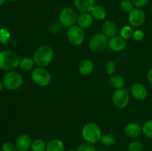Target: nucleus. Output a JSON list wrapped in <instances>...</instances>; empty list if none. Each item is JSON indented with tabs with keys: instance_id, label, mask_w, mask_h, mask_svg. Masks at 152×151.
<instances>
[{
	"instance_id": "1",
	"label": "nucleus",
	"mask_w": 152,
	"mask_h": 151,
	"mask_svg": "<svg viewBox=\"0 0 152 151\" xmlns=\"http://www.w3.org/2000/svg\"><path fill=\"white\" fill-rule=\"evenodd\" d=\"M53 50L48 45H42L37 47L34 54L35 65L40 68L48 66L53 59Z\"/></svg>"
},
{
	"instance_id": "2",
	"label": "nucleus",
	"mask_w": 152,
	"mask_h": 151,
	"mask_svg": "<svg viewBox=\"0 0 152 151\" xmlns=\"http://www.w3.org/2000/svg\"><path fill=\"white\" fill-rule=\"evenodd\" d=\"M82 136L85 141L91 144H96L100 141L102 132L99 125L94 122H88L82 130Z\"/></svg>"
},
{
	"instance_id": "3",
	"label": "nucleus",
	"mask_w": 152,
	"mask_h": 151,
	"mask_svg": "<svg viewBox=\"0 0 152 151\" xmlns=\"http://www.w3.org/2000/svg\"><path fill=\"white\" fill-rule=\"evenodd\" d=\"M19 56L12 50H3L0 52V68L2 70H12L19 66Z\"/></svg>"
},
{
	"instance_id": "4",
	"label": "nucleus",
	"mask_w": 152,
	"mask_h": 151,
	"mask_svg": "<svg viewBox=\"0 0 152 151\" xmlns=\"http://www.w3.org/2000/svg\"><path fill=\"white\" fill-rule=\"evenodd\" d=\"M4 88L9 90L19 89L23 84V77L16 71H10L4 75L2 80Z\"/></svg>"
},
{
	"instance_id": "5",
	"label": "nucleus",
	"mask_w": 152,
	"mask_h": 151,
	"mask_svg": "<svg viewBox=\"0 0 152 151\" xmlns=\"http://www.w3.org/2000/svg\"><path fill=\"white\" fill-rule=\"evenodd\" d=\"M31 78L37 85L46 87L51 81V75L45 68L38 67L31 72Z\"/></svg>"
},
{
	"instance_id": "6",
	"label": "nucleus",
	"mask_w": 152,
	"mask_h": 151,
	"mask_svg": "<svg viewBox=\"0 0 152 151\" xmlns=\"http://www.w3.org/2000/svg\"><path fill=\"white\" fill-rule=\"evenodd\" d=\"M77 18L78 15L75 10L71 7H65L59 13V20L62 26L69 28L77 22Z\"/></svg>"
},
{
	"instance_id": "7",
	"label": "nucleus",
	"mask_w": 152,
	"mask_h": 151,
	"mask_svg": "<svg viewBox=\"0 0 152 151\" xmlns=\"http://www.w3.org/2000/svg\"><path fill=\"white\" fill-rule=\"evenodd\" d=\"M67 38L72 45L77 46L83 42L85 38V33L82 28L78 25L70 27L67 31Z\"/></svg>"
},
{
	"instance_id": "8",
	"label": "nucleus",
	"mask_w": 152,
	"mask_h": 151,
	"mask_svg": "<svg viewBox=\"0 0 152 151\" xmlns=\"http://www.w3.org/2000/svg\"><path fill=\"white\" fill-rule=\"evenodd\" d=\"M108 38L103 33H96L94 36L89 42V48L94 53L103 51L108 44Z\"/></svg>"
},
{
	"instance_id": "9",
	"label": "nucleus",
	"mask_w": 152,
	"mask_h": 151,
	"mask_svg": "<svg viewBox=\"0 0 152 151\" xmlns=\"http://www.w3.org/2000/svg\"><path fill=\"white\" fill-rule=\"evenodd\" d=\"M112 102L118 108H124L129 102V94L125 88L117 89L112 95Z\"/></svg>"
},
{
	"instance_id": "10",
	"label": "nucleus",
	"mask_w": 152,
	"mask_h": 151,
	"mask_svg": "<svg viewBox=\"0 0 152 151\" xmlns=\"http://www.w3.org/2000/svg\"><path fill=\"white\" fill-rule=\"evenodd\" d=\"M145 19H146V16L145 12L142 9L136 7L129 13V21L132 26L137 28L142 26L145 23Z\"/></svg>"
},
{
	"instance_id": "11",
	"label": "nucleus",
	"mask_w": 152,
	"mask_h": 151,
	"mask_svg": "<svg viewBox=\"0 0 152 151\" xmlns=\"http://www.w3.org/2000/svg\"><path fill=\"white\" fill-rule=\"evenodd\" d=\"M131 92L133 97L138 101L144 100L148 96V90L146 87L140 83L134 84L131 88Z\"/></svg>"
},
{
	"instance_id": "12",
	"label": "nucleus",
	"mask_w": 152,
	"mask_h": 151,
	"mask_svg": "<svg viewBox=\"0 0 152 151\" xmlns=\"http://www.w3.org/2000/svg\"><path fill=\"white\" fill-rule=\"evenodd\" d=\"M108 46L113 51H122L126 47V39H124L122 36H115L108 40Z\"/></svg>"
},
{
	"instance_id": "13",
	"label": "nucleus",
	"mask_w": 152,
	"mask_h": 151,
	"mask_svg": "<svg viewBox=\"0 0 152 151\" xmlns=\"http://www.w3.org/2000/svg\"><path fill=\"white\" fill-rule=\"evenodd\" d=\"M31 138L27 134H22L17 138L16 141V147L18 151H28L31 149L32 144Z\"/></svg>"
},
{
	"instance_id": "14",
	"label": "nucleus",
	"mask_w": 152,
	"mask_h": 151,
	"mask_svg": "<svg viewBox=\"0 0 152 151\" xmlns=\"http://www.w3.org/2000/svg\"><path fill=\"white\" fill-rule=\"evenodd\" d=\"M126 136L129 138H137L142 133V129L140 124L137 123H131L126 125L124 130Z\"/></svg>"
},
{
	"instance_id": "15",
	"label": "nucleus",
	"mask_w": 152,
	"mask_h": 151,
	"mask_svg": "<svg viewBox=\"0 0 152 151\" xmlns=\"http://www.w3.org/2000/svg\"><path fill=\"white\" fill-rule=\"evenodd\" d=\"M74 5L82 13H89L94 7V0H74Z\"/></svg>"
},
{
	"instance_id": "16",
	"label": "nucleus",
	"mask_w": 152,
	"mask_h": 151,
	"mask_svg": "<svg viewBox=\"0 0 152 151\" xmlns=\"http://www.w3.org/2000/svg\"><path fill=\"white\" fill-rule=\"evenodd\" d=\"M102 33L106 36L108 38V37L111 38V37H114L117 35L118 29H117L116 24L113 22L112 21H106L102 25Z\"/></svg>"
},
{
	"instance_id": "17",
	"label": "nucleus",
	"mask_w": 152,
	"mask_h": 151,
	"mask_svg": "<svg viewBox=\"0 0 152 151\" xmlns=\"http://www.w3.org/2000/svg\"><path fill=\"white\" fill-rule=\"evenodd\" d=\"M93 16L89 13H80L77 18V24L78 26L83 29L90 28L93 24Z\"/></svg>"
},
{
	"instance_id": "18",
	"label": "nucleus",
	"mask_w": 152,
	"mask_h": 151,
	"mask_svg": "<svg viewBox=\"0 0 152 151\" xmlns=\"http://www.w3.org/2000/svg\"><path fill=\"white\" fill-rule=\"evenodd\" d=\"M94 63L90 59H83L80 62L78 66L79 72L83 76H88L93 72Z\"/></svg>"
},
{
	"instance_id": "19",
	"label": "nucleus",
	"mask_w": 152,
	"mask_h": 151,
	"mask_svg": "<svg viewBox=\"0 0 152 151\" xmlns=\"http://www.w3.org/2000/svg\"><path fill=\"white\" fill-rule=\"evenodd\" d=\"M45 151H65L63 142L59 139H53L48 143Z\"/></svg>"
},
{
	"instance_id": "20",
	"label": "nucleus",
	"mask_w": 152,
	"mask_h": 151,
	"mask_svg": "<svg viewBox=\"0 0 152 151\" xmlns=\"http://www.w3.org/2000/svg\"><path fill=\"white\" fill-rule=\"evenodd\" d=\"M91 14L93 16L94 19L96 20H102L106 17L107 12L102 6L94 5L91 11Z\"/></svg>"
},
{
	"instance_id": "21",
	"label": "nucleus",
	"mask_w": 152,
	"mask_h": 151,
	"mask_svg": "<svg viewBox=\"0 0 152 151\" xmlns=\"http://www.w3.org/2000/svg\"><path fill=\"white\" fill-rule=\"evenodd\" d=\"M34 65H35V62H34V59L31 57H25L20 59L19 66L22 70L29 71L34 68Z\"/></svg>"
},
{
	"instance_id": "22",
	"label": "nucleus",
	"mask_w": 152,
	"mask_h": 151,
	"mask_svg": "<svg viewBox=\"0 0 152 151\" xmlns=\"http://www.w3.org/2000/svg\"><path fill=\"white\" fill-rule=\"evenodd\" d=\"M110 84L115 89H121L123 88L126 83H125V80L121 76L115 75L112 76L110 78Z\"/></svg>"
},
{
	"instance_id": "23",
	"label": "nucleus",
	"mask_w": 152,
	"mask_h": 151,
	"mask_svg": "<svg viewBox=\"0 0 152 151\" xmlns=\"http://www.w3.org/2000/svg\"><path fill=\"white\" fill-rule=\"evenodd\" d=\"M46 147L47 145L42 139H37L32 142L31 149L32 151H45Z\"/></svg>"
},
{
	"instance_id": "24",
	"label": "nucleus",
	"mask_w": 152,
	"mask_h": 151,
	"mask_svg": "<svg viewBox=\"0 0 152 151\" xmlns=\"http://www.w3.org/2000/svg\"><path fill=\"white\" fill-rule=\"evenodd\" d=\"M100 142H102V144L105 146L107 147H111L113 146L114 144L116 143V139L112 134H110V133H107V134L103 135L102 136L100 139Z\"/></svg>"
},
{
	"instance_id": "25",
	"label": "nucleus",
	"mask_w": 152,
	"mask_h": 151,
	"mask_svg": "<svg viewBox=\"0 0 152 151\" xmlns=\"http://www.w3.org/2000/svg\"><path fill=\"white\" fill-rule=\"evenodd\" d=\"M133 30L132 27L129 25H125L120 30V36L123 37L124 39H129L133 36Z\"/></svg>"
},
{
	"instance_id": "26",
	"label": "nucleus",
	"mask_w": 152,
	"mask_h": 151,
	"mask_svg": "<svg viewBox=\"0 0 152 151\" xmlns=\"http://www.w3.org/2000/svg\"><path fill=\"white\" fill-rule=\"evenodd\" d=\"M10 40V33L5 28L0 30V42L2 44H7Z\"/></svg>"
},
{
	"instance_id": "27",
	"label": "nucleus",
	"mask_w": 152,
	"mask_h": 151,
	"mask_svg": "<svg viewBox=\"0 0 152 151\" xmlns=\"http://www.w3.org/2000/svg\"><path fill=\"white\" fill-rule=\"evenodd\" d=\"M142 133L146 137L152 138V120H148L144 123L142 127Z\"/></svg>"
},
{
	"instance_id": "28",
	"label": "nucleus",
	"mask_w": 152,
	"mask_h": 151,
	"mask_svg": "<svg viewBox=\"0 0 152 151\" xmlns=\"http://www.w3.org/2000/svg\"><path fill=\"white\" fill-rule=\"evenodd\" d=\"M129 151H142L144 148L143 144L140 141H134L129 144Z\"/></svg>"
},
{
	"instance_id": "29",
	"label": "nucleus",
	"mask_w": 152,
	"mask_h": 151,
	"mask_svg": "<svg viewBox=\"0 0 152 151\" xmlns=\"http://www.w3.org/2000/svg\"><path fill=\"white\" fill-rule=\"evenodd\" d=\"M77 151H96V149L94 144L86 142L80 144L77 147Z\"/></svg>"
},
{
	"instance_id": "30",
	"label": "nucleus",
	"mask_w": 152,
	"mask_h": 151,
	"mask_svg": "<svg viewBox=\"0 0 152 151\" xmlns=\"http://www.w3.org/2000/svg\"><path fill=\"white\" fill-rule=\"evenodd\" d=\"M134 4L132 1L130 0H123L120 4V7H121L122 10L126 13H130L132 10L134 9Z\"/></svg>"
},
{
	"instance_id": "31",
	"label": "nucleus",
	"mask_w": 152,
	"mask_h": 151,
	"mask_svg": "<svg viewBox=\"0 0 152 151\" xmlns=\"http://www.w3.org/2000/svg\"><path fill=\"white\" fill-rule=\"evenodd\" d=\"M106 73L110 76H112L116 70V63L113 61H108L105 67Z\"/></svg>"
},
{
	"instance_id": "32",
	"label": "nucleus",
	"mask_w": 152,
	"mask_h": 151,
	"mask_svg": "<svg viewBox=\"0 0 152 151\" xmlns=\"http://www.w3.org/2000/svg\"><path fill=\"white\" fill-rule=\"evenodd\" d=\"M1 149H2V151H17L16 145H14L11 142H8L3 144Z\"/></svg>"
},
{
	"instance_id": "33",
	"label": "nucleus",
	"mask_w": 152,
	"mask_h": 151,
	"mask_svg": "<svg viewBox=\"0 0 152 151\" xmlns=\"http://www.w3.org/2000/svg\"><path fill=\"white\" fill-rule=\"evenodd\" d=\"M134 6L136 7L137 8H141L146 5L148 3L149 0H132Z\"/></svg>"
},
{
	"instance_id": "34",
	"label": "nucleus",
	"mask_w": 152,
	"mask_h": 151,
	"mask_svg": "<svg viewBox=\"0 0 152 151\" xmlns=\"http://www.w3.org/2000/svg\"><path fill=\"white\" fill-rule=\"evenodd\" d=\"M133 38L136 41H140L144 38V33L141 30H137L133 33Z\"/></svg>"
},
{
	"instance_id": "35",
	"label": "nucleus",
	"mask_w": 152,
	"mask_h": 151,
	"mask_svg": "<svg viewBox=\"0 0 152 151\" xmlns=\"http://www.w3.org/2000/svg\"><path fill=\"white\" fill-rule=\"evenodd\" d=\"M147 78H148V81H149L150 84H152V69L150 70L147 73Z\"/></svg>"
},
{
	"instance_id": "36",
	"label": "nucleus",
	"mask_w": 152,
	"mask_h": 151,
	"mask_svg": "<svg viewBox=\"0 0 152 151\" xmlns=\"http://www.w3.org/2000/svg\"><path fill=\"white\" fill-rule=\"evenodd\" d=\"M3 87H4V85H3L2 81H0V92H1V90H2V88H3Z\"/></svg>"
},
{
	"instance_id": "37",
	"label": "nucleus",
	"mask_w": 152,
	"mask_h": 151,
	"mask_svg": "<svg viewBox=\"0 0 152 151\" xmlns=\"http://www.w3.org/2000/svg\"><path fill=\"white\" fill-rule=\"evenodd\" d=\"M4 1H5V0H0V6H1L3 4H4Z\"/></svg>"
},
{
	"instance_id": "38",
	"label": "nucleus",
	"mask_w": 152,
	"mask_h": 151,
	"mask_svg": "<svg viewBox=\"0 0 152 151\" xmlns=\"http://www.w3.org/2000/svg\"><path fill=\"white\" fill-rule=\"evenodd\" d=\"M9 1H11V2H14V1H17L18 0H7Z\"/></svg>"
},
{
	"instance_id": "39",
	"label": "nucleus",
	"mask_w": 152,
	"mask_h": 151,
	"mask_svg": "<svg viewBox=\"0 0 152 151\" xmlns=\"http://www.w3.org/2000/svg\"><path fill=\"white\" fill-rule=\"evenodd\" d=\"M66 151H77L76 150H74V149H70V150H68Z\"/></svg>"
}]
</instances>
